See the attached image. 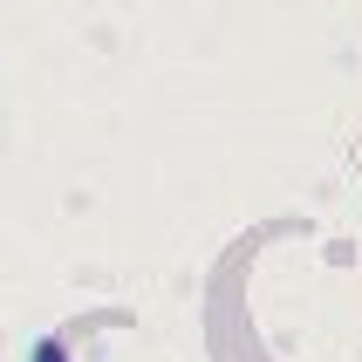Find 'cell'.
<instances>
[{"label": "cell", "mask_w": 362, "mask_h": 362, "mask_svg": "<svg viewBox=\"0 0 362 362\" xmlns=\"http://www.w3.org/2000/svg\"><path fill=\"white\" fill-rule=\"evenodd\" d=\"M28 362H69V342H62V335H41V342H35V356H28Z\"/></svg>", "instance_id": "6da1fadb"}]
</instances>
